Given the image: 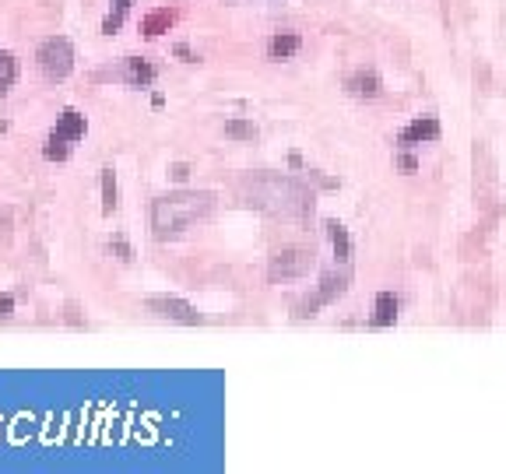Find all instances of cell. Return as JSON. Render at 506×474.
Segmentation results:
<instances>
[{
	"mask_svg": "<svg viewBox=\"0 0 506 474\" xmlns=\"http://www.w3.org/2000/svg\"><path fill=\"white\" fill-rule=\"evenodd\" d=\"M214 211V193L211 190H183V193H169L158 197L151 204V228L158 239H169V235H179L183 228L204 221Z\"/></svg>",
	"mask_w": 506,
	"mask_h": 474,
	"instance_id": "obj_1",
	"label": "cell"
},
{
	"mask_svg": "<svg viewBox=\"0 0 506 474\" xmlns=\"http://www.w3.org/2000/svg\"><path fill=\"white\" fill-rule=\"evenodd\" d=\"M246 200L257 204L271 214H310L313 211V193L306 186H299L296 179H285V176H257L246 183Z\"/></svg>",
	"mask_w": 506,
	"mask_h": 474,
	"instance_id": "obj_2",
	"label": "cell"
},
{
	"mask_svg": "<svg viewBox=\"0 0 506 474\" xmlns=\"http://www.w3.org/2000/svg\"><path fill=\"white\" fill-rule=\"evenodd\" d=\"M36 64H39V71L50 81H64L74 71V46H71V39H64V36L46 39L39 46V53H36Z\"/></svg>",
	"mask_w": 506,
	"mask_h": 474,
	"instance_id": "obj_3",
	"label": "cell"
},
{
	"mask_svg": "<svg viewBox=\"0 0 506 474\" xmlns=\"http://www.w3.org/2000/svg\"><path fill=\"white\" fill-rule=\"evenodd\" d=\"M313 264H317V253H313V250H303V246H285V250H278V253L271 257L268 274H271V281L303 278V274H310V271H313Z\"/></svg>",
	"mask_w": 506,
	"mask_h": 474,
	"instance_id": "obj_4",
	"label": "cell"
},
{
	"mask_svg": "<svg viewBox=\"0 0 506 474\" xmlns=\"http://www.w3.org/2000/svg\"><path fill=\"white\" fill-rule=\"evenodd\" d=\"M148 309L158 313L162 320H172V323H200V313L186 299H176V295H151Z\"/></svg>",
	"mask_w": 506,
	"mask_h": 474,
	"instance_id": "obj_5",
	"label": "cell"
},
{
	"mask_svg": "<svg viewBox=\"0 0 506 474\" xmlns=\"http://www.w3.org/2000/svg\"><path fill=\"white\" fill-rule=\"evenodd\" d=\"M155 78H158V67H155V64H148V60H141V57H127V60H123V81H127V85L148 88Z\"/></svg>",
	"mask_w": 506,
	"mask_h": 474,
	"instance_id": "obj_6",
	"label": "cell"
},
{
	"mask_svg": "<svg viewBox=\"0 0 506 474\" xmlns=\"http://www.w3.org/2000/svg\"><path fill=\"white\" fill-rule=\"evenodd\" d=\"M439 137V120L436 116H418L401 130V144H422V141H436Z\"/></svg>",
	"mask_w": 506,
	"mask_h": 474,
	"instance_id": "obj_7",
	"label": "cell"
},
{
	"mask_svg": "<svg viewBox=\"0 0 506 474\" xmlns=\"http://www.w3.org/2000/svg\"><path fill=\"white\" fill-rule=\"evenodd\" d=\"M345 88H348L352 95H359V99H376V95L383 92V81H380L376 71H355V74L345 81Z\"/></svg>",
	"mask_w": 506,
	"mask_h": 474,
	"instance_id": "obj_8",
	"label": "cell"
},
{
	"mask_svg": "<svg viewBox=\"0 0 506 474\" xmlns=\"http://www.w3.org/2000/svg\"><path fill=\"white\" fill-rule=\"evenodd\" d=\"M172 25H176V11H169V8H158V11H151V15H144V18H141V36H148V39H158V36H165Z\"/></svg>",
	"mask_w": 506,
	"mask_h": 474,
	"instance_id": "obj_9",
	"label": "cell"
},
{
	"mask_svg": "<svg viewBox=\"0 0 506 474\" xmlns=\"http://www.w3.org/2000/svg\"><path fill=\"white\" fill-rule=\"evenodd\" d=\"M85 130H88V120H85L78 109H64L60 120H57V130H53V134L64 137V141H81Z\"/></svg>",
	"mask_w": 506,
	"mask_h": 474,
	"instance_id": "obj_10",
	"label": "cell"
},
{
	"mask_svg": "<svg viewBox=\"0 0 506 474\" xmlns=\"http://www.w3.org/2000/svg\"><path fill=\"white\" fill-rule=\"evenodd\" d=\"M299 46H303V39L296 32H278V36L268 39V57L271 60H289L292 53H299Z\"/></svg>",
	"mask_w": 506,
	"mask_h": 474,
	"instance_id": "obj_11",
	"label": "cell"
},
{
	"mask_svg": "<svg viewBox=\"0 0 506 474\" xmlns=\"http://www.w3.org/2000/svg\"><path fill=\"white\" fill-rule=\"evenodd\" d=\"M397 309H401L397 295H394V292H380V295H376V316H373V327H390V323L397 320Z\"/></svg>",
	"mask_w": 506,
	"mask_h": 474,
	"instance_id": "obj_12",
	"label": "cell"
},
{
	"mask_svg": "<svg viewBox=\"0 0 506 474\" xmlns=\"http://www.w3.org/2000/svg\"><path fill=\"white\" fill-rule=\"evenodd\" d=\"M327 235H331V246H334V257H338L341 264H348V260H352V239H348V232H345V225H338V221H327Z\"/></svg>",
	"mask_w": 506,
	"mask_h": 474,
	"instance_id": "obj_13",
	"label": "cell"
},
{
	"mask_svg": "<svg viewBox=\"0 0 506 474\" xmlns=\"http://www.w3.org/2000/svg\"><path fill=\"white\" fill-rule=\"evenodd\" d=\"M15 78H18V64H15V57L0 50V95H8V92H11Z\"/></svg>",
	"mask_w": 506,
	"mask_h": 474,
	"instance_id": "obj_14",
	"label": "cell"
},
{
	"mask_svg": "<svg viewBox=\"0 0 506 474\" xmlns=\"http://www.w3.org/2000/svg\"><path fill=\"white\" fill-rule=\"evenodd\" d=\"M116 211V172L102 169V214Z\"/></svg>",
	"mask_w": 506,
	"mask_h": 474,
	"instance_id": "obj_15",
	"label": "cell"
},
{
	"mask_svg": "<svg viewBox=\"0 0 506 474\" xmlns=\"http://www.w3.org/2000/svg\"><path fill=\"white\" fill-rule=\"evenodd\" d=\"M345 285H348L345 274H327V278H324V288L317 292V299H320V302H334V299L345 292Z\"/></svg>",
	"mask_w": 506,
	"mask_h": 474,
	"instance_id": "obj_16",
	"label": "cell"
},
{
	"mask_svg": "<svg viewBox=\"0 0 506 474\" xmlns=\"http://www.w3.org/2000/svg\"><path fill=\"white\" fill-rule=\"evenodd\" d=\"M225 137H232V141H253V137H257V123H249V120H228V123H225Z\"/></svg>",
	"mask_w": 506,
	"mask_h": 474,
	"instance_id": "obj_17",
	"label": "cell"
},
{
	"mask_svg": "<svg viewBox=\"0 0 506 474\" xmlns=\"http://www.w3.org/2000/svg\"><path fill=\"white\" fill-rule=\"evenodd\" d=\"M67 155H71V141H64V137L50 134V141L43 144V158H50V162H64Z\"/></svg>",
	"mask_w": 506,
	"mask_h": 474,
	"instance_id": "obj_18",
	"label": "cell"
},
{
	"mask_svg": "<svg viewBox=\"0 0 506 474\" xmlns=\"http://www.w3.org/2000/svg\"><path fill=\"white\" fill-rule=\"evenodd\" d=\"M123 18H127V11H109L106 22H102V36H116L120 25H123Z\"/></svg>",
	"mask_w": 506,
	"mask_h": 474,
	"instance_id": "obj_19",
	"label": "cell"
},
{
	"mask_svg": "<svg viewBox=\"0 0 506 474\" xmlns=\"http://www.w3.org/2000/svg\"><path fill=\"white\" fill-rule=\"evenodd\" d=\"M109 250H113L120 260H134V250H130V243H127V239H120V235H116V239H109Z\"/></svg>",
	"mask_w": 506,
	"mask_h": 474,
	"instance_id": "obj_20",
	"label": "cell"
},
{
	"mask_svg": "<svg viewBox=\"0 0 506 474\" xmlns=\"http://www.w3.org/2000/svg\"><path fill=\"white\" fill-rule=\"evenodd\" d=\"M172 53H176V57H179V60H183V64H197V60H200V57H197V53H193V50H190V46H183V43H179V46H176V50H172Z\"/></svg>",
	"mask_w": 506,
	"mask_h": 474,
	"instance_id": "obj_21",
	"label": "cell"
},
{
	"mask_svg": "<svg viewBox=\"0 0 506 474\" xmlns=\"http://www.w3.org/2000/svg\"><path fill=\"white\" fill-rule=\"evenodd\" d=\"M397 165H401L404 172H415V169H418V158L408 155V151H401V155H397Z\"/></svg>",
	"mask_w": 506,
	"mask_h": 474,
	"instance_id": "obj_22",
	"label": "cell"
},
{
	"mask_svg": "<svg viewBox=\"0 0 506 474\" xmlns=\"http://www.w3.org/2000/svg\"><path fill=\"white\" fill-rule=\"evenodd\" d=\"M169 176H172L176 183H183V179L190 176V165H186V162H176V165H169Z\"/></svg>",
	"mask_w": 506,
	"mask_h": 474,
	"instance_id": "obj_23",
	"label": "cell"
},
{
	"mask_svg": "<svg viewBox=\"0 0 506 474\" xmlns=\"http://www.w3.org/2000/svg\"><path fill=\"white\" fill-rule=\"evenodd\" d=\"M15 313V299L11 295H0V320H8Z\"/></svg>",
	"mask_w": 506,
	"mask_h": 474,
	"instance_id": "obj_24",
	"label": "cell"
},
{
	"mask_svg": "<svg viewBox=\"0 0 506 474\" xmlns=\"http://www.w3.org/2000/svg\"><path fill=\"white\" fill-rule=\"evenodd\" d=\"M134 0H113V11H130Z\"/></svg>",
	"mask_w": 506,
	"mask_h": 474,
	"instance_id": "obj_25",
	"label": "cell"
}]
</instances>
